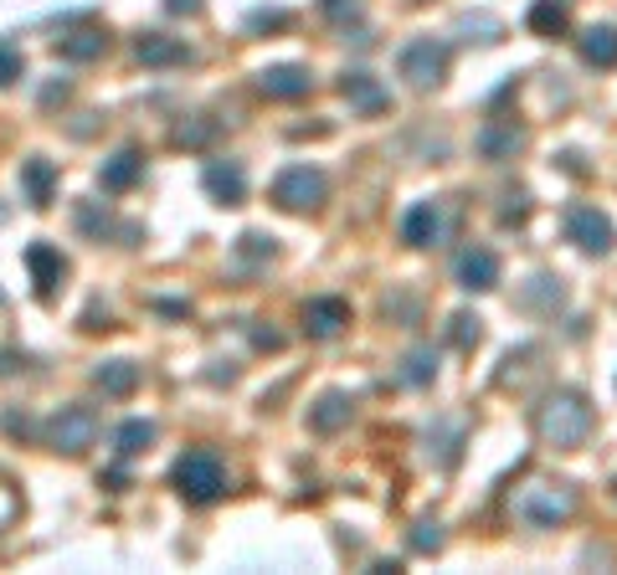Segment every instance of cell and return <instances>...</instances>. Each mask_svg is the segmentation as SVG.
Wrapping results in <instances>:
<instances>
[{
  "label": "cell",
  "instance_id": "6da1fadb",
  "mask_svg": "<svg viewBox=\"0 0 617 575\" xmlns=\"http://www.w3.org/2000/svg\"><path fill=\"white\" fill-rule=\"evenodd\" d=\"M535 432L541 443H551L556 452H572L592 437V406L582 391H551V396L535 406Z\"/></svg>",
  "mask_w": 617,
  "mask_h": 575
},
{
  "label": "cell",
  "instance_id": "7a4b0ae2",
  "mask_svg": "<svg viewBox=\"0 0 617 575\" xmlns=\"http://www.w3.org/2000/svg\"><path fill=\"white\" fill-rule=\"evenodd\" d=\"M170 488H175L185 503H196V509L216 503L226 493L222 458H216L211 447H191V452H185V458H175V468H170Z\"/></svg>",
  "mask_w": 617,
  "mask_h": 575
},
{
  "label": "cell",
  "instance_id": "3957f363",
  "mask_svg": "<svg viewBox=\"0 0 617 575\" xmlns=\"http://www.w3.org/2000/svg\"><path fill=\"white\" fill-rule=\"evenodd\" d=\"M576 514V488L572 483H551V478H535L514 493V519L530 524V530H556Z\"/></svg>",
  "mask_w": 617,
  "mask_h": 575
},
{
  "label": "cell",
  "instance_id": "277c9868",
  "mask_svg": "<svg viewBox=\"0 0 617 575\" xmlns=\"http://www.w3.org/2000/svg\"><path fill=\"white\" fill-rule=\"evenodd\" d=\"M273 206L278 211H294V216H309V211L325 206V195H330V180H325V170H315V164H288L284 175L273 180Z\"/></svg>",
  "mask_w": 617,
  "mask_h": 575
},
{
  "label": "cell",
  "instance_id": "5b68a950",
  "mask_svg": "<svg viewBox=\"0 0 617 575\" xmlns=\"http://www.w3.org/2000/svg\"><path fill=\"white\" fill-rule=\"evenodd\" d=\"M93 443H98V412L93 406H62L46 422V447L62 452V458H83Z\"/></svg>",
  "mask_w": 617,
  "mask_h": 575
},
{
  "label": "cell",
  "instance_id": "8992f818",
  "mask_svg": "<svg viewBox=\"0 0 617 575\" xmlns=\"http://www.w3.org/2000/svg\"><path fill=\"white\" fill-rule=\"evenodd\" d=\"M396 73L407 77L417 93H433L443 77H448V46L433 42V36H417V42L402 46V57H396Z\"/></svg>",
  "mask_w": 617,
  "mask_h": 575
},
{
  "label": "cell",
  "instance_id": "52a82bcc",
  "mask_svg": "<svg viewBox=\"0 0 617 575\" xmlns=\"http://www.w3.org/2000/svg\"><path fill=\"white\" fill-rule=\"evenodd\" d=\"M566 242L582 247L587 257H607L617 247V226L607 222V211L597 206H572L566 211Z\"/></svg>",
  "mask_w": 617,
  "mask_h": 575
},
{
  "label": "cell",
  "instance_id": "ba28073f",
  "mask_svg": "<svg viewBox=\"0 0 617 575\" xmlns=\"http://www.w3.org/2000/svg\"><path fill=\"white\" fill-rule=\"evenodd\" d=\"M257 93L273 98V104H299V98L315 93V77H309V67H299V62H278V67H263V73H257Z\"/></svg>",
  "mask_w": 617,
  "mask_h": 575
},
{
  "label": "cell",
  "instance_id": "9c48e42d",
  "mask_svg": "<svg viewBox=\"0 0 617 575\" xmlns=\"http://www.w3.org/2000/svg\"><path fill=\"white\" fill-rule=\"evenodd\" d=\"M443 236H448V211H443V201H417V206H407V216H402V242L407 247H443Z\"/></svg>",
  "mask_w": 617,
  "mask_h": 575
},
{
  "label": "cell",
  "instance_id": "30bf717a",
  "mask_svg": "<svg viewBox=\"0 0 617 575\" xmlns=\"http://www.w3.org/2000/svg\"><path fill=\"white\" fill-rule=\"evenodd\" d=\"M340 98H345L355 114H365V118H376V114H386V108H392V93L381 88V77L365 73V67H355V73L340 77Z\"/></svg>",
  "mask_w": 617,
  "mask_h": 575
},
{
  "label": "cell",
  "instance_id": "8fae6325",
  "mask_svg": "<svg viewBox=\"0 0 617 575\" xmlns=\"http://www.w3.org/2000/svg\"><path fill=\"white\" fill-rule=\"evenodd\" d=\"M474 145H479L483 160H494V164H499V160H514V155L530 145V134H525V124H514V118H489V124L479 129V139H474Z\"/></svg>",
  "mask_w": 617,
  "mask_h": 575
},
{
  "label": "cell",
  "instance_id": "7c38bea8",
  "mask_svg": "<svg viewBox=\"0 0 617 575\" xmlns=\"http://www.w3.org/2000/svg\"><path fill=\"white\" fill-rule=\"evenodd\" d=\"M453 278H458V288H464V294H494V288H499V257L489 247L458 252Z\"/></svg>",
  "mask_w": 617,
  "mask_h": 575
},
{
  "label": "cell",
  "instance_id": "4fadbf2b",
  "mask_svg": "<svg viewBox=\"0 0 617 575\" xmlns=\"http://www.w3.org/2000/svg\"><path fill=\"white\" fill-rule=\"evenodd\" d=\"M135 57L155 73H166V67H185L191 62V46L181 36H166V31H139L135 36Z\"/></svg>",
  "mask_w": 617,
  "mask_h": 575
},
{
  "label": "cell",
  "instance_id": "5bb4252c",
  "mask_svg": "<svg viewBox=\"0 0 617 575\" xmlns=\"http://www.w3.org/2000/svg\"><path fill=\"white\" fill-rule=\"evenodd\" d=\"M26 267H31V288H36V298H52L57 294V283L67 278V257H62L52 242H31Z\"/></svg>",
  "mask_w": 617,
  "mask_h": 575
},
{
  "label": "cell",
  "instance_id": "9a60e30c",
  "mask_svg": "<svg viewBox=\"0 0 617 575\" xmlns=\"http://www.w3.org/2000/svg\"><path fill=\"white\" fill-rule=\"evenodd\" d=\"M345 324H350L345 298H309V304H304V334H309V340H334Z\"/></svg>",
  "mask_w": 617,
  "mask_h": 575
},
{
  "label": "cell",
  "instance_id": "2e32d148",
  "mask_svg": "<svg viewBox=\"0 0 617 575\" xmlns=\"http://www.w3.org/2000/svg\"><path fill=\"white\" fill-rule=\"evenodd\" d=\"M201 185H206V195L216 206H242V201H247V175H242V164H232V160H211Z\"/></svg>",
  "mask_w": 617,
  "mask_h": 575
},
{
  "label": "cell",
  "instance_id": "e0dca14e",
  "mask_svg": "<svg viewBox=\"0 0 617 575\" xmlns=\"http://www.w3.org/2000/svg\"><path fill=\"white\" fill-rule=\"evenodd\" d=\"M139 175H145V155H139L135 145L119 149V155H108L104 164H98V185H104L108 195H124V191H135Z\"/></svg>",
  "mask_w": 617,
  "mask_h": 575
},
{
  "label": "cell",
  "instance_id": "ac0fdd59",
  "mask_svg": "<svg viewBox=\"0 0 617 575\" xmlns=\"http://www.w3.org/2000/svg\"><path fill=\"white\" fill-rule=\"evenodd\" d=\"M21 191H26V201L36 211H46L57 201V164L42 160V155H31V160L21 164Z\"/></svg>",
  "mask_w": 617,
  "mask_h": 575
},
{
  "label": "cell",
  "instance_id": "d6986e66",
  "mask_svg": "<svg viewBox=\"0 0 617 575\" xmlns=\"http://www.w3.org/2000/svg\"><path fill=\"white\" fill-rule=\"evenodd\" d=\"M350 416H355V401L345 396V391H325V396L309 406V427L315 432H340V427H350Z\"/></svg>",
  "mask_w": 617,
  "mask_h": 575
},
{
  "label": "cell",
  "instance_id": "ffe728a7",
  "mask_svg": "<svg viewBox=\"0 0 617 575\" xmlns=\"http://www.w3.org/2000/svg\"><path fill=\"white\" fill-rule=\"evenodd\" d=\"M576 52H582V62L597 67V73L617 67V26H587L576 36Z\"/></svg>",
  "mask_w": 617,
  "mask_h": 575
},
{
  "label": "cell",
  "instance_id": "44dd1931",
  "mask_svg": "<svg viewBox=\"0 0 617 575\" xmlns=\"http://www.w3.org/2000/svg\"><path fill=\"white\" fill-rule=\"evenodd\" d=\"M525 26L535 31V36H545V42H556V36L572 31V11H566V0H535L525 15Z\"/></svg>",
  "mask_w": 617,
  "mask_h": 575
},
{
  "label": "cell",
  "instance_id": "7402d4cb",
  "mask_svg": "<svg viewBox=\"0 0 617 575\" xmlns=\"http://www.w3.org/2000/svg\"><path fill=\"white\" fill-rule=\"evenodd\" d=\"M108 52V36L98 26H83V31H67L57 36V57L62 62H98Z\"/></svg>",
  "mask_w": 617,
  "mask_h": 575
},
{
  "label": "cell",
  "instance_id": "603a6c76",
  "mask_svg": "<svg viewBox=\"0 0 617 575\" xmlns=\"http://www.w3.org/2000/svg\"><path fill=\"white\" fill-rule=\"evenodd\" d=\"M93 385H98L104 396H135L139 391V365L135 360H104V365L93 370Z\"/></svg>",
  "mask_w": 617,
  "mask_h": 575
},
{
  "label": "cell",
  "instance_id": "cb8c5ba5",
  "mask_svg": "<svg viewBox=\"0 0 617 575\" xmlns=\"http://www.w3.org/2000/svg\"><path fill=\"white\" fill-rule=\"evenodd\" d=\"M155 437H160V427H155V422H145V416H135V422H124V427L114 432V452H119V458H139Z\"/></svg>",
  "mask_w": 617,
  "mask_h": 575
},
{
  "label": "cell",
  "instance_id": "d4e9b609",
  "mask_svg": "<svg viewBox=\"0 0 617 575\" xmlns=\"http://www.w3.org/2000/svg\"><path fill=\"white\" fill-rule=\"evenodd\" d=\"M561 298H566V294H561V283L541 273V278H530V283H525L520 304H525V309H535V313H556V309H561Z\"/></svg>",
  "mask_w": 617,
  "mask_h": 575
},
{
  "label": "cell",
  "instance_id": "484cf974",
  "mask_svg": "<svg viewBox=\"0 0 617 575\" xmlns=\"http://www.w3.org/2000/svg\"><path fill=\"white\" fill-rule=\"evenodd\" d=\"M211 134H216V124H211V118H181V124L170 129V145H175V149H206Z\"/></svg>",
  "mask_w": 617,
  "mask_h": 575
},
{
  "label": "cell",
  "instance_id": "4316f807",
  "mask_svg": "<svg viewBox=\"0 0 617 575\" xmlns=\"http://www.w3.org/2000/svg\"><path fill=\"white\" fill-rule=\"evenodd\" d=\"M433 375H437L433 350H412L407 360H402V385H433Z\"/></svg>",
  "mask_w": 617,
  "mask_h": 575
},
{
  "label": "cell",
  "instance_id": "83f0119b",
  "mask_svg": "<svg viewBox=\"0 0 617 575\" xmlns=\"http://www.w3.org/2000/svg\"><path fill=\"white\" fill-rule=\"evenodd\" d=\"M483 319H479V313H453V319H448V340L453 344H458V350H474V344H479L483 340Z\"/></svg>",
  "mask_w": 617,
  "mask_h": 575
},
{
  "label": "cell",
  "instance_id": "f1b7e54d",
  "mask_svg": "<svg viewBox=\"0 0 617 575\" xmlns=\"http://www.w3.org/2000/svg\"><path fill=\"white\" fill-rule=\"evenodd\" d=\"M21 77H26V57H21V46L0 36V88H15Z\"/></svg>",
  "mask_w": 617,
  "mask_h": 575
},
{
  "label": "cell",
  "instance_id": "f546056e",
  "mask_svg": "<svg viewBox=\"0 0 617 575\" xmlns=\"http://www.w3.org/2000/svg\"><path fill=\"white\" fill-rule=\"evenodd\" d=\"M412 550H417V555H437V550H443V524H437V519H417V524H412Z\"/></svg>",
  "mask_w": 617,
  "mask_h": 575
},
{
  "label": "cell",
  "instance_id": "4dcf8cb0",
  "mask_svg": "<svg viewBox=\"0 0 617 575\" xmlns=\"http://www.w3.org/2000/svg\"><path fill=\"white\" fill-rule=\"evenodd\" d=\"M458 31H479V42H499V36H504V21H499V15H464V21H458Z\"/></svg>",
  "mask_w": 617,
  "mask_h": 575
},
{
  "label": "cell",
  "instance_id": "1f68e13d",
  "mask_svg": "<svg viewBox=\"0 0 617 575\" xmlns=\"http://www.w3.org/2000/svg\"><path fill=\"white\" fill-rule=\"evenodd\" d=\"M237 252L242 257H253V263H263V257H273V236H263V232H242V242H237Z\"/></svg>",
  "mask_w": 617,
  "mask_h": 575
},
{
  "label": "cell",
  "instance_id": "d6a6232c",
  "mask_svg": "<svg viewBox=\"0 0 617 575\" xmlns=\"http://www.w3.org/2000/svg\"><path fill=\"white\" fill-rule=\"evenodd\" d=\"M77 226H83L93 242H104V236H108V211L98 216V206H77Z\"/></svg>",
  "mask_w": 617,
  "mask_h": 575
},
{
  "label": "cell",
  "instance_id": "836d02e7",
  "mask_svg": "<svg viewBox=\"0 0 617 575\" xmlns=\"http://www.w3.org/2000/svg\"><path fill=\"white\" fill-rule=\"evenodd\" d=\"M288 26V11H253L247 15V31H278Z\"/></svg>",
  "mask_w": 617,
  "mask_h": 575
},
{
  "label": "cell",
  "instance_id": "e575fe53",
  "mask_svg": "<svg viewBox=\"0 0 617 575\" xmlns=\"http://www.w3.org/2000/svg\"><path fill=\"white\" fill-rule=\"evenodd\" d=\"M83 329H88V334H98V329H114V313H108V309H98V304H93V309L83 313Z\"/></svg>",
  "mask_w": 617,
  "mask_h": 575
},
{
  "label": "cell",
  "instance_id": "d590c367",
  "mask_svg": "<svg viewBox=\"0 0 617 575\" xmlns=\"http://www.w3.org/2000/svg\"><path fill=\"white\" fill-rule=\"evenodd\" d=\"M319 11L340 21V15H355V11H361V0H319Z\"/></svg>",
  "mask_w": 617,
  "mask_h": 575
},
{
  "label": "cell",
  "instance_id": "8d00e7d4",
  "mask_svg": "<svg viewBox=\"0 0 617 575\" xmlns=\"http://www.w3.org/2000/svg\"><path fill=\"white\" fill-rule=\"evenodd\" d=\"M15 370H26V354H21V350H0V381H6V375H15Z\"/></svg>",
  "mask_w": 617,
  "mask_h": 575
},
{
  "label": "cell",
  "instance_id": "74e56055",
  "mask_svg": "<svg viewBox=\"0 0 617 575\" xmlns=\"http://www.w3.org/2000/svg\"><path fill=\"white\" fill-rule=\"evenodd\" d=\"M253 344L257 350H284V334L278 329H253Z\"/></svg>",
  "mask_w": 617,
  "mask_h": 575
},
{
  "label": "cell",
  "instance_id": "f35d334b",
  "mask_svg": "<svg viewBox=\"0 0 617 575\" xmlns=\"http://www.w3.org/2000/svg\"><path fill=\"white\" fill-rule=\"evenodd\" d=\"M201 6H206V0H166L170 15H201Z\"/></svg>",
  "mask_w": 617,
  "mask_h": 575
},
{
  "label": "cell",
  "instance_id": "ab89813d",
  "mask_svg": "<svg viewBox=\"0 0 617 575\" xmlns=\"http://www.w3.org/2000/svg\"><path fill=\"white\" fill-rule=\"evenodd\" d=\"M104 483H108V488H124V483H129V472H124V468H108V472H104Z\"/></svg>",
  "mask_w": 617,
  "mask_h": 575
},
{
  "label": "cell",
  "instance_id": "60d3db41",
  "mask_svg": "<svg viewBox=\"0 0 617 575\" xmlns=\"http://www.w3.org/2000/svg\"><path fill=\"white\" fill-rule=\"evenodd\" d=\"M417 6H422V0H417Z\"/></svg>",
  "mask_w": 617,
  "mask_h": 575
},
{
  "label": "cell",
  "instance_id": "b9f144b4",
  "mask_svg": "<svg viewBox=\"0 0 617 575\" xmlns=\"http://www.w3.org/2000/svg\"><path fill=\"white\" fill-rule=\"evenodd\" d=\"M613 488H617V483H613Z\"/></svg>",
  "mask_w": 617,
  "mask_h": 575
}]
</instances>
